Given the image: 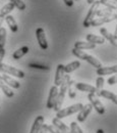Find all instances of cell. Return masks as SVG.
<instances>
[{"label":"cell","mask_w":117,"mask_h":133,"mask_svg":"<svg viewBox=\"0 0 117 133\" xmlns=\"http://www.w3.org/2000/svg\"><path fill=\"white\" fill-rule=\"evenodd\" d=\"M96 47V44L91 43V42H84V41H76L74 43V48L80 50L84 49H94Z\"/></svg>","instance_id":"cell-19"},{"label":"cell","mask_w":117,"mask_h":133,"mask_svg":"<svg viewBox=\"0 0 117 133\" xmlns=\"http://www.w3.org/2000/svg\"><path fill=\"white\" fill-rule=\"evenodd\" d=\"M87 41L94 43V44H104L105 43V39L102 36H97V35H93V34H88L87 35Z\"/></svg>","instance_id":"cell-20"},{"label":"cell","mask_w":117,"mask_h":133,"mask_svg":"<svg viewBox=\"0 0 117 133\" xmlns=\"http://www.w3.org/2000/svg\"><path fill=\"white\" fill-rule=\"evenodd\" d=\"M116 17H117V15H114V14H112V15H110V16H107V17H98V18H95V19L92 22L91 26H93V27H98V26H101V25H103V24L110 23V22L116 19Z\"/></svg>","instance_id":"cell-10"},{"label":"cell","mask_w":117,"mask_h":133,"mask_svg":"<svg viewBox=\"0 0 117 133\" xmlns=\"http://www.w3.org/2000/svg\"><path fill=\"white\" fill-rule=\"evenodd\" d=\"M5 22L7 23L9 29L11 30V32L17 33V30H18V27H17V22H15V19H14V17H12V16H9L8 15V16L5 17Z\"/></svg>","instance_id":"cell-21"},{"label":"cell","mask_w":117,"mask_h":133,"mask_svg":"<svg viewBox=\"0 0 117 133\" xmlns=\"http://www.w3.org/2000/svg\"><path fill=\"white\" fill-rule=\"evenodd\" d=\"M100 5L101 4L99 1H95V2L92 4L90 10L88 11V14H87V16H85V18H84V24H83L84 28H89V27H91L92 22L95 19V17H96V16H97V11H98V9L100 8Z\"/></svg>","instance_id":"cell-4"},{"label":"cell","mask_w":117,"mask_h":133,"mask_svg":"<svg viewBox=\"0 0 117 133\" xmlns=\"http://www.w3.org/2000/svg\"><path fill=\"white\" fill-rule=\"evenodd\" d=\"M100 4L112 9V10H115L117 9V2H115L114 0H99Z\"/></svg>","instance_id":"cell-26"},{"label":"cell","mask_w":117,"mask_h":133,"mask_svg":"<svg viewBox=\"0 0 117 133\" xmlns=\"http://www.w3.org/2000/svg\"><path fill=\"white\" fill-rule=\"evenodd\" d=\"M92 110H93V107L91 105V103L84 104V107H83V109L79 112L77 121H79V122H84V121H85V119L90 115V113L92 112Z\"/></svg>","instance_id":"cell-12"},{"label":"cell","mask_w":117,"mask_h":133,"mask_svg":"<svg viewBox=\"0 0 117 133\" xmlns=\"http://www.w3.org/2000/svg\"><path fill=\"white\" fill-rule=\"evenodd\" d=\"M0 89L4 92V94H5L7 97H13L14 92L9 88V86H7V85L4 83L1 79H0Z\"/></svg>","instance_id":"cell-25"},{"label":"cell","mask_w":117,"mask_h":133,"mask_svg":"<svg viewBox=\"0 0 117 133\" xmlns=\"http://www.w3.org/2000/svg\"><path fill=\"white\" fill-rule=\"evenodd\" d=\"M96 133H104V130H103V129H98Z\"/></svg>","instance_id":"cell-42"},{"label":"cell","mask_w":117,"mask_h":133,"mask_svg":"<svg viewBox=\"0 0 117 133\" xmlns=\"http://www.w3.org/2000/svg\"><path fill=\"white\" fill-rule=\"evenodd\" d=\"M72 53H73L76 57H79L80 59H84V61H85L87 63H89L90 65L94 66L95 68H97V69L102 68L101 62L99 61V59H97L94 55H91V54L84 52V51H83V50L76 49V48H73V49H72Z\"/></svg>","instance_id":"cell-2"},{"label":"cell","mask_w":117,"mask_h":133,"mask_svg":"<svg viewBox=\"0 0 117 133\" xmlns=\"http://www.w3.org/2000/svg\"><path fill=\"white\" fill-rule=\"evenodd\" d=\"M36 37H37V40H38V43H39L40 47L44 50L47 49L48 48V42H47L45 31H44L43 28H38L36 30Z\"/></svg>","instance_id":"cell-7"},{"label":"cell","mask_w":117,"mask_h":133,"mask_svg":"<svg viewBox=\"0 0 117 133\" xmlns=\"http://www.w3.org/2000/svg\"><path fill=\"white\" fill-rule=\"evenodd\" d=\"M13 9H14V5H13L11 2H9V3L5 4V5L0 9V16L5 17L6 16H8Z\"/></svg>","instance_id":"cell-23"},{"label":"cell","mask_w":117,"mask_h":133,"mask_svg":"<svg viewBox=\"0 0 117 133\" xmlns=\"http://www.w3.org/2000/svg\"><path fill=\"white\" fill-rule=\"evenodd\" d=\"M4 55H5V49L4 48H0V64H2Z\"/></svg>","instance_id":"cell-36"},{"label":"cell","mask_w":117,"mask_h":133,"mask_svg":"<svg viewBox=\"0 0 117 133\" xmlns=\"http://www.w3.org/2000/svg\"><path fill=\"white\" fill-rule=\"evenodd\" d=\"M30 68H34V69H39V70H45V71H48L50 68L47 66H43V65H40V64H37V63H30L29 64Z\"/></svg>","instance_id":"cell-33"},{"label":"cell","mask_w":117,"mask_h":133,"mask_svg":"<svg viewBox=\"0 0 117 133\" xmlns=\"http://www.w3.org/2000/svg\"><path fill=\"white\" fill-rule=\"evenodd\" d=\"M63 1L67 6H72L73 5V0H63Z\"/></svg>","instance_id":"cell-38"},{"label":"cell","mask_w":117,"mask_h":133,"mask_svg":"<svg viewBox=\"0 0 117 133\" xmlns=\"http://www.w3.org/2000/svg\"><path fill=\"white\" fill-rule=\"evenodd\" d=\"M0 71L7 74V75H11V76H14V77H17V78H25V73L20 70H18L17 68H13L11 66H8L6 64H0Z\"/></svg>","instance_id":"cell-5"},{"label":"cell","mask_w":117,"mask_h":133,"mask_svg":"<svg viewBox=\"0 0 117 133\" xmlns=\"http://www.w3.org/2000/svg\"><path fill=\"white\" fill-rule=\"evenodd\" d=\"M0 79L6 84L7 86H9V87H12V88H15V89H18L20 87L19 82H17V80H14L13 78H11L9 75H7V74H5V73H3L1 71H0Z\"/></svg>","instance_id":"cell-8"},{"label":"cell","mask_w":117,"mask_h":133,"mask_svg":"<svg viewBox=\"0 0 117 133\" xmlns=\"http://www.w3.org/2000/svg\"><path fill=\"white\" fill-rule=\"evenodd\" d=\"M108 84H109V85L117 84V74H115L114 76H111V77L108 79Z\"/></svg>","instance_id":"cell-35"},{"label":"cell","mask_w":117,"mask_h":133,"mask_svg":"<svg viewBox=\"0 0 117 133\" xmlns=\"http://www.w3.org/2000/svg\"><path fill=\"white\" fill-rule=\"evenodd\" d=\"M97 74L102 77L107 76V75L117 74V65L112 66H102L100 69H97Z\"/></svg>","instance_id":"cell-13"},{"label":"cell","mask_w":117,"mask_h":133,"mask_svg":"<svg viewBox=\"0 0 117 133\" xmlns=\"http://www.w3.org/2000/svg\"><path fill=\"white\" fill-rule=\"evenodd\" d=\"M112 9L108 8V7H105V8H99L98 11H97V16L100 17H107V16H110L112 15Z\"/></svg>","instance_id":"cell-29"},{"label":"cell","mask_w":117,"mask_h":133,"mask_svg":"<svg viewBox=\"0 0 117 133\" xmlns=\"http://www.w3.org/2000/svg\"><path fill=\"white\" fill-rule=\"evenodd\" d=\"M70 131L71 133H84L83 132V130L81 129V127L77 125V123L76 122H72L71 124H70Z\"/></svg>","instance_id":"cell-31"},{"label":"cell","mask_w":117,"mask_h":133,"mask_svg":"<svg viewBox=\"0 0 117 133\" xmlns=\"http://www.w3.org/2000/svg\"><path fill=\"white\" fill-rule=\"evenodd\" d=\"M28 52H29V47H28V46H22V47H20L19 49H17V51L13 52L12 57H13V59H19V58H21L24 55H26Z\"/></svg>","instance_id":"cell-22"},{"label":"cell","mask_w":117,"mask_h":133,"mask_svg":"<svg viewBox=\"0 0 117 133\" xmlns=\"http://www.w3.org/2000/svg\"><path fill=\"white\" fill-rule=\"evenodd\" d=\"M6 42V29L1 27L0 28V48H4Z\"/></svg>","instance_id":"cell-27"},{"label":"cell","mask_w":117,"mask_h":133,"mask_svg":"<svg viewBox=\"0 0 117 133\" xmlns=\"http://www.w3.org/2000/svg\"><path fill=\"white\" fill-rule=\"evenodd\" d=\"M116 21H117V17H116ZM114 37H115V39L117 40V24H116V28H115V32H114V35H113Z\"/></svg>","instance_id":"cell-40"},{"label":"cell","mask_w":117,"mask_h":133,"mask_svg":"<svg viewBox=\"0 0 117 133\" xmlns=\"http://www.w3.org/2000/svg\"><path fill=\"white\" fill-rule=\"evenodd\" d=\"M57 95H58V88L57 86H52L50 88V92H49V96H48V100H47V109H53L56 99H57Z\"/></svg>","instance_id":"cell-9"},{"label":"cell","mask_w":117,"mask_h":133,"mask_svg":"<svg viewBox=\"0 0 117 133\" xmlns=\"http://www.w3.org/2000/svg\"><path fill=\"white\" fill-rule=\"evenodd\" d=\"M95 1H96V0H87V2H88L89 4H93Z\"/></svg>","instance_id":"cell-41"},{"label":"cell","mask_w":117,"mask_h":133,"mask_svg":"<svg viewBox=\"0 0 117 133\" xmlns=\"http://www.w3.org/2000/svg\"><path fill=\"white\" fill-rule=\"evenodd\" d=\"M104 82H105V80H104V78L100 76V77H98L97 78V80H96V89H97V91H100L102 90V88H103V85H104Z\"/></svg>","instance_id":"cell-32"},{"label":"cell","mask_w":117,"mask_h":133,"mask_svg":"<svg viewBox=\"0 0 117 133\" xmlns=\"http://www.w3.org/2000/svg\"><path fill=\"white\" fill-rule=\"evenodd\" d=\"M74 87H75V83L74 81H69L68 83V87H67V91H68V95L70 98H74L75 97V90H74Z\"/></svg>","instance_id":"cell-28"},{"label":"cell","mask_w":117,"mask_h":133,"mask_svg":"<svg viewBox=\"0 0 117 133\" xmlns=\"http://www.w3.org/2000/svg\"><path fill=\"white\" fill-rule=\"evenodd\" d=\"M65 72H64V66L63 65H58L57 70H56V75H55V79H54V84L55 86H60L62 81L64 80L65 77Z\"/></svg>","instance_id":"cell-11"},{"label":"cell","mask_w":117,"mask_h":133,"mask_svg":"<svg viewBox=\"0 0 117 133\" xmlns=\"http://www.w3.org/2000/svg\"><path fill=\"white\" fill-rule=\"evenodd\" d=\"M96 95H97V96L105 97V98H107V99L112 100L115 104H117V95L115 94V93L111 92V91H108V90H104V89H102V90L98 91V92L96 93Z\"/></svg>","instance_id":"cell-17"},{"label":"cell","mask_w":117,"mask_h":133,"mask_svg":"<svg viewBox=\"0 0 117 133\" xmlns=\"http://www.w3.org/2000/svg\"><path fill=\"white\" fill-rule=\"evenodd\" d=\"M47 129H48V132L50 133H62L53 125H47Z\"/></svg>","instance_id":"cell-34"},{"label":"cell","mask_w":117,"mask_h":133,"mask_svg":"<svg viewBox=\"0 0 117 133\" xmlns=\"http://www.w3.org/2000/svg\"><path fill=\"white\" fill-rule=\"evenodd\" d=\"M75 88L77 90H81V91H84V92H89V93H94V94H96L98 92L96 87L84 83H75Z\"/></svg>","instance_id":"cell-18"},{"label":"cell","mask_w":117,"mask_h":133,"mask_svg":"<svg viewBox=\"0 0 117 133\" xmlns=\"http://www.w3.org/2000/svg\"><path fill=\"white\" fill-rule=\"evenodd\" d=\"M10 2L14 5V7H17V9H19V10L26 9V3L22 0H10Z\"/></svg>","instance_id":"cell-30"},{"label":"cell","mask_w":117,"mask_h":133,"mask_svg":"<svg viewBox=\"0 0 117 133\" xmlns=\"http://www.w3.org/2000/svg\"><path fill=\"white\" fill-rule=\"evenodd\" d=\"M100 33H101V35H102V37H103L105 40H108L113 46H117V40L115 39V37L113 36V34L110 33L107 29H105V28H101Z\"/></svg>","instance_id":"cell-16"},{"label":"cell","mask_w":117,"mask_h":133,"mask_svg":"<svg viewBox=\"0 0 117 133\" xmlns=\"http://www.w3.org/2000/svg\"><path fill=\"white\" fill-rule=\"evenodd\" d=\"M52 125L53 126H55L59 131H61L62 133H71L70 131V128L66 126L60 119H58V118H54L53 120H52Z\"/></svg>","instance_id":"cell-14"},{"label":"cell","mask_w":117,"mask_h":133,"mask_svg":"<svg viewBox=\"0 0 117 133\" xmlns=\"http://www.w3.org/2000/svg\"><path fill=\"white\" fill-rule=\"evenodd\" d=\"M4 19H5V17H2V16H0V28L2 27V24H3V22H4Z\"/></svg>","instance_id":"cell-39"},{"label":"cell","mask_w":117,"mask_h":133,"mask_svg":"<svg viewBox=\"0 0 117 133\" xmlns=\"http://www.w3.org/2000/svg\"><path fill=\"white\" fill-rule=\"evenodd\" d=\"M88 98H89L90 102H91V105H92V107L97 111V113H98V114L103 115V114L105 113V108H104L103 103L99 100L98 96H97L96 94H94V93H89Z\"/></svg>","instance_id":"cell-6"},{"label":"cell","mask_w":117,"mask_h":133,"mask_svg":"<svg viewBox=\"0 0 117 133\" xmlns=\"http://www.w3.org/2000/svg\"><path fill=\"white\" fill-rule=\"evenodd\" d=\"M83 107H84L83 103L77 102V103H75V104H72V105H70V107H67L65 109H61L60 111L57 112L56 118H58V119L61 120L62 118H65V117H68V116H70V115H73V114H75V113H79V112L83 109Z\"/></svg>","instance_id":"cell-3"},{"label":"cell","mask_w":117,"mask_h":133,"mask_svg":"<svg viewBox=\"0 0 117 133\" xmlns=\"http://www.w3.org/2000/svg\"><path fill=\"white\" fill-rule=\"evenodd\" d=\"M114 1H117V0H114Z\"/></svg>","instance_id":"cell-43"},{"label":"cell","mask_w":117,"mask_h":133,"mask_svg":"<svg viewBox=\"0 0 117 133\" xmlns=\"http://www.w3.org/2000/svg\"><path fill=\"white\" fill-rule=\"evenodd\" d=\"M80 66H81V63H80L79 61H74V62L68 64L66 66H64V72L67 73V74H69V73H71V72L77 70Z\"/></svg>","instance_id":"cell-24"},{"label":"cell","mask_w":117,"mask_h":133,"mask_svg":"<svg viewBox=\"0 0 117 133\" xmlns=\"http://www.w3.org/2000/svg\"><path fill=\"white\" fill-rule=\"evenodd\" d=\"M43 124H44V117L38 116L35 119V121H34L33 126L31 128L30 133H39L40 130H41V128H42V126H43Z\"/></svg>","instance_id":"cell-15"},{"label":"cell","mask_w":117,"mask_h":133,"mask_svg":"<svg viewBox=\"0 0 117 133\" xmlns=\"http://www.w3.org/2000/svg\"><path fill=\"white\" fill-rule=\"evenodd\" d=\"M39 133H48V129H47V124H43L41 130Z\"/></svg>","instance_id":"cell-37"},{"label":"cell","mask_w":117,"mask_h":133,"mask_svg":"<svg viewBox=\"0 0 117 133\" xmlns=\"http://www.w3.org/2000/svg\"><path fill=\"white\" fill-rule=\"evenodd\" d=\"M70 81V76L66 75L64 77V80L62 81V83L60 85V90H58V95H57V99L56 102L53 107V110L58 112L61 110V107H62V103H63V100L65 97V94L67 92V87H68V83Z\"/></svg>","instance_id":"cell-1"}]
</instances>
